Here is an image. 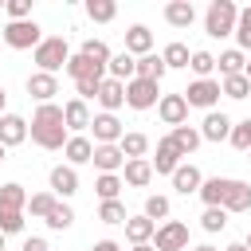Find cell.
<instances>
[{
  "mask_svg": "<svg viewBox=\"0 0 251 251\" xmlns=\"http://www.w3.org/2000/svg\"><path fill=\"white\" fill-rule=\"evenodd\" d=\"M200 227H204V231H224V227H227V212H224V208H204Z\"/></svg>",
  "mask_w": 251,
  "mask_h": 251,
  "instance_id": "obj_44",
  "label": "cell"
},
{
  "mask_svg": "<svg viewBox=\"0 0 251 251\" xmlns=\"http://www.w3.org/2000/svg\"><path fill=\"white\" fill-rule=\"evenodd\" d=\"M4 98H8V94H4V86H0V118H4Z\"/></svg>",
  "mask_w": 251,
  "mask_h": 251,
  "instance_id": "obj_54",
  "label": "cell"
},
{
  "mask_svg": "<svg viewBox=\"0 0 251 251\" xmlns=\"http://www.w3.org/2000/svg\"><path fill=\"white\" fill-rule=\"evenodd\" d=\"M235 43H239V51H251V4L247 8H239V16H235Z\"/></svg>",
  "mask_w": 251,
  "mask_h": 251,
  "instance_id": "obj_34",
  "label": "cell"
},
{
  "mask_svg": "<svg viewBox=\"0 0 251 251\" xmlns=\"http://www.w3.org/2000/svg\"><path fill=\"white\" fill-rule=\"evenodd\" d=\"M188 67L196 71V78H208V75L216 71V55H212V51H192V59H188Z\"/></svg>",
  "mask_w": 251,
  "mask_h": 251,
  "instance_id": "obj_41",
  "label": "cell"
},
{
  "mask_svg": "<svg viewBox=\"0 0 251 251\" xmlns=\"http://www.w3.org/2000/svg\"><path fill=\"white\" fill-rule=\"evenodd\" d=\"M165 71H169V67H165V59L149 51V55H141V59H137V67H133V78H149V82H161V78H165Z\"/></svg>",
  "mask_w": 251,
  "mask_h": 251,
  "instance_id": "obj_24",
  "label": "cell"
},
{
  "mask_svg": "<svg viewBox=\"0 0 251 251\" xmlns=\"http://www.w3.org/2000/svg\"><path fill=\"white\" fill-rule=\"evenodd\" d=\"M184 102H188V106H200V110H212V106L220 102V82H216V78H196V82H188Z\"/></svg>",
  "mask_w": 251,
  "mask_h": 251,
  "instance_id": "obj_7",
  "label": "cell"
},
{
  "mask_svg": "<svg viewBox=\"0 0 251 251\" xmlns=\"http://www.w3.org/2000/svg\"><path fill=\"white\" fill-rule=\"evenodd\" d=\"M161 59H165V67H188V59H192V51H188L184 43H169V47L161 51Z\"/></svg>",
  "mask_w": 251,
  "mask_h": 251,
  "instance_id": "obj_40",
  "label": "cell"
},
{
  "mask_svg": "<svg viewBox=\"0 0 251 251\" xmlns=\"http://www.w3.org/2000/svg\"><path fill=\"white\" fill-rule=\"evenodd\" d=\"M86 16H90L94 24H110V20L118 16V4H114V0H86Z\"/></svg>",
  "mask_w": 251,
  "mask_h": 251,
  "instance_id": "obj_35",
  "label": "cell"
},
{
  "mask_svg": "<svg viewBox=\"0 0 251 251\" xmlns=\"http://www.w3.org/2000/svg\"><path fill=\"white\" fill-rule=\"evenodd\" d=\"M133 67H137V59H133L129 51H122V55H110L106 75H110L114 82H129V78H133Z\"/></svg>",
  "mask_w": 251,
  "mask_h": 251,
  "instance_id": "obj_26",
  "label": "cell"
},
{
  "mask_svg": "<svg viewBox=\"0 0 251 251\" xmlns=\"http://www.w3.org/2000/svg\"><path fill=\"white\" fill-rule=\"evenodd\" d=\"M129 251H153V243H141V247H129Z\"/></svg>",
  "mask_w": 251,
  "mask_h": 251,
  "instance_id": "obj_55",
  "label": "cell"
},
{
  "mask_svg": "<svg viewBox=\"0 0 251 251\" xmlns=\"http://www.w3.org/2000/svg\"><path fill=\"white\" fill-rule=\"evenodd\" d=\"M27 133H31V141H35L39 149H63L67 137H71V133H67V122H63V106H55V102L39 106V110L31 114Z\"/></svg>",
  "mask_w": 251,
  "mask_h": 251,
  "instance_id": "obj_1",
  "label": "cell"
},
{
  "mask_svg": "<svg viewBox=\"0 0 251 251\" xmlns=\"http://www.w3.org/2000/svg\"><path fill=\"white\" fill-rule=\"evenodd\" d=\"M31 59H35V67H39L43 75H55L59 67H67L71 47H67V39H63V35H47V39L31 51Z\"/></svg>",
  "mask_w": 251,
  "mask_h": 251,
  "instance_id": "obj_3",
  "label": "cell"
},
{
  "mask_svg": "<svg viewBox=\"0 0 251 251\" xmlns=\"http://www.w3.org/2000/svg\"><path fill=\"white\" fill-rule=\"evenodd\" d=\"M118 149H122L126 161H141V157L149 153V137H145V133H122Z\"/></svg>",
  "mask_w": 251,
  "mask_h": 251,
  "instance_id": "obj_29",
  "label": "cell"
},
{
  "mask_svg": "<svg viewBox=\"0 0 251 251\" xmlns=\"http://www.w3.org/2000/svg\"><path fill=\"white\" fill-rule=\"evenodd\" d=\"M165 20H169L173 27H192V20H196L192 0H169V4H165Z\"/></svg>",
  "mask_w": 251,
  "mask_h": 251,
  "instance_id": "obj_23",
  "label": "cell"
},
{
  "mask_svg": "<svg viewBox=\"0 0 251 251\" xmlns=\"http://www.w3.org/2000/svg\"><path fill=\"white\" fill-rule=\"evenodd\" d=\"M122 169H126V184H133V188H145V184L153 180V165H149L145 157H141V161H126Z\"/></svg>",
  "mask_w": 251,
  "mask_h": 251,
  "instance_id": "obj_30",
  "label": "cell"
},
{
  "mask_svg": "<svg viewBox=\"0 0 251 251\" xmlns=\"http://www.w3.org/2000/svg\"><path fill=\"white\" fill-rule=\"evenodd\" d=\"M227 184H231V176H208V180L200 184V200H204L208 208H224Z\"/></svg>",
  "mask_w": 251,
  "mask_h": 251,
  "instance_id": "obj_22",
  "label": "cell"
},
{
  "mask_svg": "<svg viewBox=\"0 0 251 251\" xmlns=\"http://www.w3.org/2000/svg\"><path fill=\"white\" fill-rule=\"evenodd\" d=\"M224 212H251V184H247V180H231V184H227Z\"/></svg>",
  "mask_w": 251,
  "mask_h": 251,
  "instance_id": "obj_18",
  "label": "cell"
},
{
  "mask_svg": "<svg viewBox=\"0 0 251 251\" xmlns=\"http://www.w3.org/2000/svg\"><path fill=\"white\" fill-rule=\"evenodd\" d=\"M157 102H161L157 82H149V78H129V82H126V106L149 110V106H157Z\"/></svg>",
  "mask_w": 251,
  "mask_h": 251,
  "instance_id": "obj_6",
  "label": "cell"
},
{
  "mask_svg": "<svg viewBox=\"0 0 251 251\" xmlns=\"http://www.w3.org/2000/svg\"><path fill=\"white\" fill-rule=\"evenodd\" d=\"M4 12L12 20H31V0H4Z\"/></svg>",
  "mask_w": 251,
  "mask_h": 251,
  "instance_id": "obj_47",
  "label": "cell"
},
{
  "mask_svg": "<svg viewBox=\"0 0 251 251\" xmlns=\"http://www.w3.org/2000/svg\"><path fill=\"white\" fill-rule=\"evenodd\" d=\"M63 157L71 161V169H75V165H86V161L94 157V145H90V137H82V133H71V137H67V145H63Z\"/></svg>",
  "mask_w": 251,
  "mask_h": 251,
  "instance_id": "obj_16",
  "label": "cell"
},
{
  "mask_svg": "<svg viewBox=\"0 0 251 251\" xmlns=\"http://www.w3.org/2000/svg\"><path fill=\"white\" fill-rule=\"evenodd\" d=\"M63 122H67V133H71V129H75V133L90 129V110H86V102L71 98V102L63 106Z\"/></svg>",
  "mask_w": 251,
  "mask_h": 251,
  "instance_id": "obj_20",
  "label": "cell"
},
{
  "mask_svg": "<svg viewBox=\"0 0 251 251\" xmlns=\"http://www.w3.org/2000/svg\"><path fill=\"white\" fill-rule=\"evenodd\" d=\"M224 251H247V247H243V243H227Z\"/></svg>",
  "mask_w": 251,
  "mask_h": 251,
  "instance_id": "obj_51",
  "label": "cell"
},
{
  "mask_svg": "<svg viewBox=\"0 0 251 251\" xmlns=\"http://www.w3.org/2000/svg\"><path fill=\"white\" fill-rule=\"evenodd\" d=\"M98 220H102V224H126L129 216H126V204H122V200H102Z\"/></svg>",
  "mask_w": 251,
  "mask_h": 251,
  "instance_id": "obj_39",
  "label": "cell"
},
{
  "mask_svg": "<svg viewBox=\"0 0 251 251\" xmlns=\"http://www.w3.org/2000/svg\"><path fill=\"white\" fill-rule=\"evenodd\" d=\"M243 247H247V251H251V235H247V239H243Z\"/></svg>",
  "mask_w": 251,
  "mask_h": 251,
  "instance_id": "obj_56",
  "label": "cell"
},
{
  "mask_svg": "<svg viewBox=\"0 0 251 251\" xmlns=\"http://www.w3.org/2000/svg\"><path fill=\"white\" fill-rule=\"evenodd\" d=\"M98 86H102V78H82V82H75V90H78V102H90V98H98Z\"/></svg>",
  "mask_w": 251,
  "mask_h": 251,
  "instance_id": "obj_48",
  "label": "cell"
},
{
  "mask_svg": "<svg viewBox=\"0 0 251 251\" xmlns=\"http://www.w3.org/2000/svg\"><path fill=\"white\" fill-rule=\"evenodd\" d=\"M247 153H251V149H247Z\"/></svg>",
  "mask_w": 251,
  "mask_h": 251,
  "instance_id": "obj_59",
  "label": "cell"
},
{
  "mask_svg": "<svg viewBox=\"0 0 251 251\" xmlns=\"http://www.w3.org/2000/svg\"><path fill=\"white\" fill-rule=\"evenodd\" d=\"M0 251H4V231H0Z\"/></svg>",
  "mask_w": 251,
  "mask_h": 251,
  "instance_id": "obj_57",
  "label": "cell"
},
{
  "mask_svg": "<svg viewBox=\"0 0 251 251\" xmlns=\"http://www.w3.org/2000/svg\"><path fill=\"white\" fill-rule=\"evenodd\" d=\"M157 114H161V122L165 126H184V118H188V102H184V94H161V102H157Z\"/></svg>",
  "mask_w": 251,
  "mask_h": 251,
  "instance_id": "obj_10",
  "label": "cell"
},
{
  "mask_svg": "<svg viewBox=\"0 0 251 251\" xmlns=\"http://www.w3.org/2000/svg\"><path fill=\"white\" fill-rule=\"evenodd\" d=\"M47 180H51V196H63V200H71V196L78 192V173H75L71 165H55Z\"/></svg>",
  "mask_w": 251,
  "mask_h": 251,
  "instance_id": "obj_11",
  "label": "cell"
},
{
  "mask_svg": "<svg viewBox=\"0 0 251 251\" xmlns=\"http://www.w3.org/2000/svg\"><path fill=\"white\" fill-rule=\"evenodd\" d=\"M231 118L224 110H208V118L200 122V141H227L231 137Z\"/></svg>",
  "mask_w": 251,
  "mask_h": 251,
  "instance_id": "obj_9",
  "label": "cell"
},
{
  "mask_svg": "<svg viewBox=\"0 0 251 251\" xmlns=\"http://www.w3.org/2000/svg\"><path fill=\"white\" fill-rule=\"evenodd\" d=\"M98 102H102V110H106V114H114L118 106H126V82L102 78V86H98Z\"/></svg>",
  "mask_w": 251,
  "mask_h": 251,
  "instance_id": "obj_19",
  "label": "cell"
},
{
  "mask_svg": "<svg viewBox=\"0 0 251 251\" xmlns=\"http://www.w3.org/2000/svg\"><path fill=\"white\" fill-rule=\"evenodd\" d=\"M192 251H216V247H212V243H200V247H192Z\"/></svg>",
  "mask_w": 251,
  "mask_h": 251,
  "instance_id": "obj_52",
  "label": "cell"
},
{
  "mask_svg": "<svg viewBox=\"0 0 251 251\" xmlns=\"http://www.w3.org/2000/svg\"><path fill=\"white\" fill-rule=\"evenodd\" d=\"M4 43L8 47H16V51H35L39 43H43V35H39V24L35 20H8V27H4Z\"/></svg>",
  "mask_w": 251,
  "mask_h": 251,
  "instance_id": "obj_4",
  "label": "cell"
},
{
  "mask_svg": "<svg viewBox=\"0 0 251 251\" xmlns=\"http://www.w3.org/2000/svg\"><path fill=\"white\" fill-rule=\"evenodd\" d=\"M94 251H122V247H118L114 239H98V243H94Z\"/></svg>",
  "mask_w": 251,
  "mask_h": 251,
  "instance_id": "obj_50",
  "label": "cell"
},
{
  "mask_svg": "<svg viewBox=\"0 0 251 251\" xmlns=\"http://www.w3.org/2000/svg\"><path fill=\"white\" fill-rule=\"evenodd\" d=\"M145 220H169V196H145V212H141Z\"/></svg>",
  "mask_w": 251,
  "mask_h": 251,
  "instance_id": "obj_42",
  "label": "cell"
},
{
  "mask_svg": "<svg viewBox=\"0 0 251 251\" xmlns=\"http://www.w3.org/2000/svg\"><path fill=\"white\" fill-rule=\"evenodd\" d=\"M90 129H94V145H118L122 133H126L114 114H94L90 118Z\"/></svg>",
  "mask_w": 251,
  "mask_h": 251,
  "instance_id": "obj_8",
  "label": "cell"
},
{
  "mask_svg": "<svg viewBox=\"0 0 251 251\" xmlns=\"http://www.w3.org/2000/svg\"><path fill=\"white\" fill-rule=\"evenodd\" d=\"M149 165H153V173H169V176H173V173H176V165H180L176 145H173L169 137H161V141H157V157H153Z\"/></svg>",
  "mask_w": 251,
  "mask_h": 251,
  "instance_id": "obj_17",
  "label": "cell"
},
{
  "mask_svg": "<svg viewBox=\"0 0 251 251\" xmlns=\"http://www.w3.org/2000/svg\"><path fill=\"white\" fill-rule=\"evenodd\" d=\"M27 208H31V216H39V220H47V212L55 208V196H51V192H35V196L27 200Z\"/></svg>",
  "mask_w": 251,
  "mask_h": 251,
  "instance_id": "obj_45",
  "label": "cell"
},
{
  "mask_svg": "<svg viewBox=\"0 0 251 251\" xmlns=\"http://www.w3.org/2000/svg\"><path fill=\"white\" fill-rule=\"evenodd\" d=\"M126 51H129L133 59L149 55V51H153V31H149L145 24H133V27L126 31Z\"/></svg>",
  "mask_w": 251,
  "mask_h": 251,
  "instance_id": "obj_14",
  "label": "cell"
},
{
  "mask_svg": "<svg viewBox=\"0 0 251 251\" xmlns=\"http://www.w3.org/2000/svg\"><path fill=\"white\" fill-rule=\"evenodd\" d=\"M102 173H118L122 165H126V157H122V149L118 145H94V157H90Z\"/></svg>",
  "mask_w": 251,
  "mask_h": 251,
  "instance_id": "obj_27",
  "label": "cell"
},
{
  "mask_svg": "<svg viewBox=\"0 0 251 251\" xmlns=\"http://www.w3.org/2000/svg\"><path fill=\"white\" fill-rule=\"evenodd\" d=\"M27 94H31L39 106H47V102L59 94V78H55V75H43V71H35V75H27Z\"/></svg>",
  "mask_w": 251,
  "mask_h": 251,
  "instance_id": "obj_12",
  "label": "cell"
},
{
  "mask_svg": "<svg viewBox=\"0 0 251 251\" xmlns=\"http://www.w3.org/2000/svg\"><path fill=\"white\" fill-rule=\"evenodd\" d=\"M94 192H98L102 200H118V192H122V176H118V173H102V176L94 180Z\"/></svg>",
  "mask_w": 251,
  "mask_h": 251,
  "instance_id": "obj_36",
  "label": "cell"
},
{
  "mask_svg": "<svg viewBox=\"0 0 251 251\" xmlns=\"http://www.w3.org/2000/svg\"><path fill=\"white\" fill-rule=\"evenodd\" d=\"M24 137H27V122H24L20 114H4V118H0V145L12 149V145H20Z\"/></svg>",
  "mask_w": 251,
  "mask_h": 251,
  "instance_id": "obj_13",
  "label": "cell"
},
{
  "mask_svg": "<svg viewBox=\"0 0 251 251\" xmlns=\"http://www.w3.org/2000/svg\"><path fill=\"white\" fill-rule=\"evenodd\" d=\"M75 82H82V78H106V67H98V63H90L86 55H71L67 59V67H63Z\"/></svg>",
  "mask_w": 251,
  "mask_h": 251,
  "instance_id": "obj_15",
  "label": "cell"
},
{
  "mask_svg": "<svg viewBox=\"0 0 251 251\" xmlns=\"http://www.w3.org/2000/svg\"><path fill=\"white\" fill-rule=\"evenodd\" d=\"M153 231H157V224H153V220H145V216H129V220H126V239H129L133 247L149 243V239H153Z\"/></svg>",
  "mask_w": 251,
  "mask_h": 251,
  "instance_id": "obj_25",
  "label": "cell"
},
{
  "mask_svg": "<svg viewBox=\"0 0 251 251\" xmlns=\"http://www.w3.org/2000/svg\"><path fill=\"white\" fill-rule=\"evenodd\" d=\"M0 231H4V235L24 231V212H4V208H0Z\"/></svg>",
  "mask_w": 251,
  "mask_h": 251,
  "instance_id": "obj_46",
  "label": "cell"
},
{
  "mask_svg": "<svg viewBox=\"0 0 251 251\" xmlns=\"http://www.w3.org/2000/svg\"><path fill=\"white\" fill-rule=\"evenodd\" d=\"M216 67H220V75H224V78H231V75H243L247 59H243V51H239V47H231V51H224V55L216 59Z\"/></svg>",
  "mask_w": 251,
  "mask_h": 251,
  "instance_id": "obj_32",
  "label": "cell"
},
{
  "mask_svg": "<svg viewBox=\"0 0 251 251\" xmlns=\"http://www.w3.org/2000/svg\"><path fill=\"white\" fill-rule=\"evenodd\" d=\"M200 184H204V176H200V169H196V165H176V173H173V188H176L180 196L200 192Z\"/></svg>",
  "mask_w": 251,
  "mask_h": 251,
  "instance_id": "obj_21",
  "label": "cell"
},
{
  "mask_svg": "<svg viewBox=\"0 0 251 251\" xmlns=\"http://www.w3.org/2000/svg\"><path fill=\"white\" fill-rule=\"evenodd\" d=\"M188 247V227L180 220H165L153 231V251H184Z\"/></svg>",
  "mask_w": 251,
  "mask_h": 251,
  "instance_id": "obj_5",
  "label": "cell"
},
{
  "mask_svg": "<svg viewBox=\"0 0 251 251\" xmlns=\"http://www.w3.org/2000/svg\"><path fill=\"white\" fill-rule=\"evenodd\" d=\"M169 141L176 145L180 157H188V153H196V145H200V129H192V126H176V129L169 133Z\"/></svg>",
  "mask_w": 251,
  "mask_h": 251,
  "instance_id": "obj_28",
  "label": "cell"
},
{
  "mask_svg": "<svg viewBox=\"0 0 251 251\" xmlns=\"http://www.w3.org/2000/svg\"><path fill=\"white\" fill-rule=\"evenodd\" d=\"M220 94H227V98H235V102H239V98H247V94H251V82H247L243 75H231V78H224V82H220Z\"/></svg>",
  "mask_w": 251,
  "mask_h": 251,
  "instance_id": "obj_38",
  "label": "cell"
},
{
  "mask_svg": "<svg viewBox=\"0 0 251 251\" xmlns=\"http://www.w3.org/2000/svg\"><path fill=\"white\" fill-rule=\"evenodd\" d=\"M0 161H4V145H0Z\"/></svg>",
  "mask_w": 251,
  "mask_h": 251,
  "instance_id": "obj_58",
  "label": "cell"
},
{
  "mask_svg": "<svg viewBox=\"0 0 251 251\" xmlns=\"http://www.w3.org/2000/svg\"><path fill=\"white\" fill-rule=\"evenodd\" d=\"M75 224V212H71V204L67 200H55V208L47 212V227H55V231H67Z\"/></svg>",
  "mask_w": 251,
  "mask_h": 251,
  "instance_id": "obj_33",
  "label": "cell"
},
{
  "mask_svg": "<svg viewBox=\"0 0 251 251\" xmlns=\"http://www.w3.org/2000/svg\"><path fill=\"white\" fill-rule=\"evenodd\" d=\"M20 251H51V247H47V239L31 235V239H24V247H20Z\"/></svg>",
  "mask_w": 251,
  "mask_h": 251,
  "instance_id": "obj_49",
  "label": "cell"
},
{
  "mask_svg": "<svg viewBox=\"0 0 251 251\" xmlns=\"http://www.w3.org/2000/svg\"><path fill=\"white\" fill-rule=\"evenodd\" d=\"M0 208H4V212H24V208H27V192H24V184H16V180L4 184V188H0Z\"/></svg>",
  "mask_w": 251,
  "mask_h": 251,
  "instance_id": "obj_31",
  "label": "cell"
},
{
  "mask_svg": "<svg viewBox=\"0 0 251 251\" xmlns=\"http://www.w3.org/2000/svg\"><path fill=\"white\" fill-rule=\"evenodd\" d=\"M227 141H231V145H235L239 153H247V149H251V118L235 122V126H231V137H227Z\"/></svg>",
  "mask_w": 251,
  "mask_h": 251,
  "instance_id": "obj_43",
  "label": "cell"
},
{
  "mask_svg": "<svg viewBox=\"0 0 251 251\" xmlns=\"http://www.w3.org/2000/svg\"><path fill=\"white\" fill-rule=\"evenodd\" d=\"M243 78H247V82H251V59H247V67H243Z\"/></svg>",
  "mask_w": 251,
  "mask_h": 251,
  "instance_id": "obj_53",
  "label": "cell"
},
{
  "mask_svg": "<svg viewBox=\"0 0 251 251\" xmlns=\"http://www.w3.org/2000/svg\"><path fill=\"white\" fill-rule=\"evenodd\" d=\"M235 16H239V8H235L231 0H212L208 12H204V31H208L212 39H224V35L235 31Z\"/></svg>",
  "mask_w": 251,
  "mask_h": 251,
  "instance_id": "obj_2",
  "label": "cell"
},
{
  "mask_svg": "<svg viewBox=\"0 0 251 251\" xmlns=\"http://www.w3.org/2000/svg\"><path fill=\"white\" fill-rule=\"evenodd\" d=\"M78 55H86L90 63H98V67H106L110 63V47L102 43V39H82V51Z\"/></svg>",
  "mask_w": 251,
  "mask_h": 251,
  "instance_id": "obj_37",
  "label": "cell"
}]
</instances>
